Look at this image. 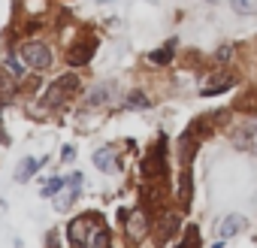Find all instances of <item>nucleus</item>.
Here are the masks:
<instances>
[{
	"instance_id": "7",
	"label": "nucleus",
	"mask_w": 257,
	"mask_h": 248,
	"mask_svg": "<svg viewBox=\"0 0 257 248\" xmlns=\"http://www.w3.org/2000/svg\"><path fill=\"white\" fill-rule=\"evenodd\" d=\"M91 52H94V43H91V46H88V43H79V46H73V49H70L67 61H70L73 67H79V64H88V61H91Z\"/></svg>"
},
{
	"instance_id": "11",
	"label": "nucleus",
	"mask_w": 257,
	"mask_h": 248,
	"mask_svg": "<svg viewBox=\"0 0 257 248\" xmlns=\"http://www.w3.org/2000/svg\"><path fill=\"white\" fill-rule=\"evenodd\" d=\"M176 230H179V218L176 215H167L164 218V227L158 230V242H167L170 236H176Z\"/></svg>"
},
{
	"instance_id": "24",
	"label": "nucleus",
	"mask_w": 257,
	"mask_h": 248,
	"mask_svg": "<svg viewBox=\"0 0 257 248\" xmlns=\"http://www.w3.org/2000/svg\"><path fill=\"white\" fill-rule=\"evenodd\" d=\"M206 4H218V0H206Z\"/></svg>"
},
{
	"instance_id": "17",
	"label": "nucleus",
	"mask_w": 257,
	"mask_h": 248,
	"mask_svg": "<svg viewBox=\"0 0 257 248\" xmlns=\"http://www.w3.org/2000/svg\"><path fill=\"white\" fill-rule=\"evenodd\" d=\"M64 185H67V182H64V176H61V179H52V182H49V185L43 188V197H55V194H58V191H61Z\"/></svg>"
},
{
	"instance_id": "16",
	"label": "nucleus",
	"mask_w": 257,
	"mask_h": 248,
	"mask_svg": "<svg viewBox=\"0 0 257 248\" xmlns=\"http://www.w3.org/2000/svg\"><path fill=\"white\" fill-rule=\"evenodd\" d=\"M7 70L13 73V79H22V76H25V64H22L16 55H7Z\"/></svg>"
},
{
	"instance_id": "21",
	"label": "nucleus",
	"mask_w": 257,
	"mask_h": 248,
	"mask_svg": "<svg viewBox=\"0 0 257 248\" xmlns=\"http://www.w3.org/2000/svg\"><path fill=\"white\" fill-rule=\"evenodd\" d=\"M230 58H233V46H221V49L215 52V61H218V64H227Z\"/></svg>"
},
{
	"instance_id": "2",
	"label": "nucleus",
	"mask_w": 257,
	"mask_h": 248,
	"mask_svg": "<svg viewBox=\"0 0 257 248\" xmlns=\"http://www.w3.org/2000/svg\"><path fill=\"white\" fill-rule=\"evenodd\" d=\"M22 58H25V64L34 67V70H49V67H52V49H49L46 43H40V40L28 43V46L22 49Z\"/></svg>"
},
{
	"instance_id": "4",
	"label": "nucleus",
	"mask_w": 257,
	"mask_h": 248,
	"mask_svg": "<svg viewBox=\"0 0 257 248\" xmlns=\"http://www.w3.org/2000/svg\"><path fill=\"white\" fill-rule=\"evenodd\" d=\"M143 176H146V179H161V176H164V140H161V146L143 161Z\"/></svg>"
},
{
	"instance_id": "22",
	"label": "nucleus",
	"mask_w": 257,
	"mask_h": 248,
	"mask_svg": "<svg viewBox=\"0 0 257 248\" xmlns=\"http://www.w3.org/2000/svg\"><path fill=\"white\" fill-rule=\"evenodd\" d=\"M73 158H76V149H73V146H64V152H61V161H64V164H70Z\"/></svg>"
},
{
	"instance_id": "6",
	"label": "nucleus",
	"mask_w": 257,
	"mask_h": 248,
	"mask_svg": "<svg viewBox=\"0 0 257 248\" xmlns=\"http://www.w3.org/2000/svg\"><path fill=\"white\" fill-rule=\"evenodd\" d=\"M146 230H149V224H146V215L143 212L127 215V236H131V239H143Z\"/></svg>"
},
{
	"instance_id": "8",
	"label": "nucleus",
	"mask_w": 257,
	"mask_h": 248,
	"mask_svg": "<svg viewBox=\"0 0 257 248\" xmlns=\"http://www.w3.org/2000/svg\"><path fill=\"white\" fill-rule=\"evenodd\" d=\"M79 188H82V185H67V191H64V194L55 200V209H58V212L70 209V206L76 203V197H79Z\"/></svg>"
},
{
	"instance_id": "9",
	"label": "nucleus",
	"mask_w": 257,
	"mask_h": 248,
	"mask_svg": "<svg viewBox=\"0 0 257 248\" xmlns=\"http://www.w3.org/2000/svg\"><path fill=\"white\" fill-rule=\"evenodd\" d=\"M40 170V161H34V158H25L22 164H19V173H16V179L25 185V182H31V176Z\"/></svg>"
},
{
	"instance_id": "15",
	"label": "nucleus",
	"mask_w": 257,
	"mask_h": 248,
	"mask_svg": "<svg viewBox=\"0 0 257 248\" xmlns=\"http://www.w3.org/2000/svg\"><path fill=\"white\" fill-rule=\"evenodd\" d=\"M127 106H131V109H149L152 103H149V97L143 91H134L131 97H127Z\"/></svg>"
},
{
	"instance_id": "12",
	"label": "nucleus",
	"mask_w": 257,
	"mask_h": 248,
	"mask_svg": "<svg viewBox=\"0 0 257 248\" xmlns=\"http://www.w3.org/2000/svg\"><path fill=\"white\" fill-rule=\"evenodd\" d=\"M179 200L182 206H191V170H185L179 179Z\"/></svg>"
},
{
	"instance_id": "13",
	"label": "nucleus",
	"mask_w": 257,
	"mask_h": 248,
	"mask_svg": "<svg viewBox=\"0 0 257 248\" xmlns=\"http://www.w3.org/2000/svg\"><path fill=\"white\" fill-rule=\"evenodd\" d=\"M230 7L236 16H254L257 13V0H230Z\"/></svg>"
},
{
	"instance_id": "20",
	"label": "nucleus",
	"mask_w": 257,
	"mask_h": 248,
	"mask_svg": "<svg viewBox=\"0 0 257 248\" xmlns=\"http://www.w3.org/2000/svg\"><path fill=\"white\" fill-rule=\"evenodd\" d=\"M197 242H200V230H197L194 224H188V233H185L182 245H197Z\"/></svg>"
},
{
	"instance_id": "5",
	"label": "nucleus",
	"mask_w": 257,
	"mask_h": 248,
	"mask_svg": "<svg viewBox=\"0 0 257 248\" xmlns=\"http://www.w3.org/2000/svg\"><path fill=\"white\" fill-rule=\"evenodd\" d=\"M233 85H236V76H230V73H221V76H212V82H206V85L200 88V94H203V97H212V94L230 91Z\"/></svg>"
},
{
	"instance_id": "23",
	"label": "nucleus",
	"mask_w": 257,
	"mask_h": 248,
	"mask_svg": "<svg viewBox=\"0 0 257 248\" xmlns=\"http://www.w3.org/2000/svg\"><path fill=\"white\" fill-rule=\"evenodd\" d=\"M248 149H251V155L257 158V131H254V137H251V143H248Z\"/></svg>"
},
{
	"instance_id": "18",
	"label": "nucleus",
	"mask_w": 257,
	"mask_h": 248,
	"mask_svg": "<svg viewBox=\"0 0 257 248\" xmlns=\"http://www.w3.org/2000/svg\"><path fill=\"white\" fill-rule=\"evenodd\" d=\"M91 245H97V248H103V245H109V230H94V236H91Z\"/></svg>"
},
{
	"instance_id": "19",
	"label": "nucleus",
	"mask_w": 257,
	"mask_h": 248,
	"mask_svg": "<svg viewBox=\"0 0 257 248\" xmlns=\"http://www.w3.org/2000/svg\"><path fill=\"white\" fill-rule=\"evenodd\" d=\"M106 100V88H94L91 94H88V106H100Z\"/></svg>"
},
{
	"instance_id": "3",
	"label": "nucleus",
	"mask_w": 257,
	"mask_h": 248,
	"mask_svg": "<svg viewBox=\"0 0 257 248\" xmlns=\"http://www.w3.org/2000/svg\"><path fill=\"white\" fill-rule=\"evenodd\" d=\"M245 224H248V218L245 215H227V218H221V224H218V239H233V236H239L242 230H245Z\"/></svg>"
},
{
	"instance_id": "10",
	"label": "nucleus",
	"mask_w": 257,
	"mask_h": 248,
	"mask_svg": "<svg viewBox=\"0 0 257 248\" xmlns=\"http://www.w3.org/2000/svg\"><path fill=\"white\" fill-rule=\"evenodd\" d=\"M94 164H97V170H103V173H112V167H115V161H112V152H109V149H97V152H94Z\"/></svg>"
},
{
	"instance_id": "14",
	"label": "nucleus",
	"mask_w": 257,
	"mask_h": 248,
	"mask_svg": "<svg viewBox=\"0 0 257 248\" xmlns=\"http://www.w3.org/2000/svg\"><path fill=\"white\" fill-rule=\"evenodd\" d=\"M149 58H152V64H170L173 61V43L164 46V49H158V52H152Z\"/></svg>"
},
{
	"instance_id": "1",
	"label": "nucleus",
	"mask_w": 257,
	"mask_h": 248,
	"mask_svg": "<svg viewBox=\"0 0 257 248\" xmlns=\"http://www.w3.org/2000/svg\"><path fill=\"white\" fill-rule=\"evenodd\" d=\"M97 221H100L97 215H79V218H76V221L67 227V239H70L73 245H91L94 227H100Z\"/></svg>"
}]
</instances>
